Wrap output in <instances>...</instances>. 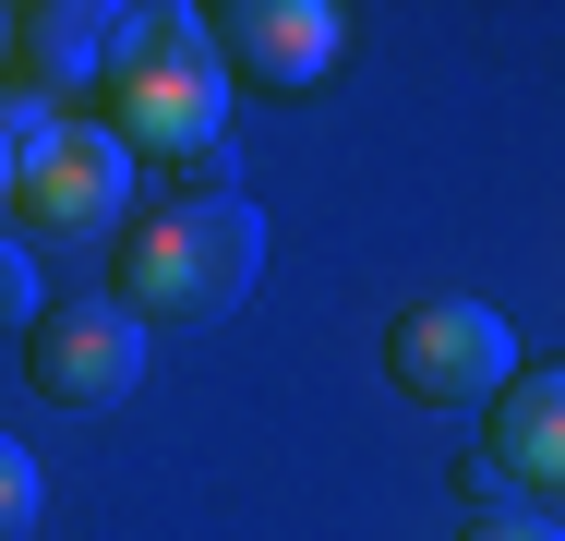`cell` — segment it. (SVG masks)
Listing matches in <instances>:
<instances>
[{
	"label": "cell",
	"instance_id": "obj_9",
	"mask_svg": "<svg viewBox=\"0 0 565 541\" xmlns=\"http://www.w3.org/2000/svg\"><path fill=\"white\" fill-rule=\"evenodd\" d=\"M36 506H49V481H36V457L0 433V541H24V530H36Z\"/></svg>",
	"mask_w": 565,
	"mask_h": 541
},
{
	"label": "cell",
	"instance_id": "obj_13",
	"mask_svg": "<svg viewBox=\"0 0 565 541\" xmlns=\"http://www.w3.org/2000/svg\"><path fill=\"white\" fill-rule=\"evenodd\" d=\"M0 61H12V12H0Z\"/></svg>",
	"mask_w": 565,
	"mask_h": 541
},
{
	"label": "cell",
	"instance_id": "obj_7",
	"mask_svg": "<svg viewBox=\"0 0 565 541\" xmlns=\"http://www.w3.org/2000/svg\"><path fill=\"white\" fill-rule=\"evenodd\" d=\"M132 36H145V12H120V0H36V12H12V61L36 73V97H73V85L109 97Z\"/></svg>",
	"mask_w": 565,
	"mask_h": 541
},
{
	"label": "cell",
	"instance_id": "obj_2",
	"mask_svg": "<svg viewBox=\"0 0 565 541\" xmlns=\"http://www.w3.org/2000/svg\"><path fill=\"white\" fill-rule=\"evenodd\" d=\"M109 132L132 157H205V145H228V61L205 36V12H145L132 61L109 73Z\"/></svg>",
	"mask_w": 565,
	"mask_h": 541
},
{
	"label": "cell",
	"instance_id": "obj_12",
	"mask_svg": "<svg viewBox=\"0 0 565 541\" xmlns=\"http://www.w3.org/2000/svg\"><path fill=\"white\" fill-rule=\"evenodd\" d=\"M0 205H12V132H0Z\"/></svg>",
	"mask_w": 565,
	"mask_h": 541
},
{
	"label": "cell",
	"instance_id": "obj_8",
	"mask_svg": "<svg viewBox=\"0 0 565 541\" xmlns=\"http://www.w3.org/2000/svg\"><path fill=\"white\" fill-rule=\"evenodd\" d=\"M493 469L565 494V361H518V385L493 397Z\"/></svg>",
	"mask_w": 565,
	"mask_h": 541
},
{
	"label": "cell",
	"instance_id": "obj_1",
	"mask_svg": "<svg viewBox=\"0 0 565 541\" xmlns=\"http://www.w3.org/2000/svg\"><path fill=\"white\" fill-rule=\"evenodd\" d=\"M253 265H265V216L241 193H217V205L181 193V205L120 229V314L132 325H217V314H241Z\"/></svg>",
	"mask_w": 565,
	"mask_h": 541
},
{
	"label": "cell",
	"instance_id": "obj_6",
	"mask_svg": "<svg viewBox=\"0 0 565 541\" xmlns=\"http://www.w3.org/2000/svg\"><path fill=\"white\" fill-rule=\"evenodd\" d=\"M205 36H217L228 73H253V85H326V61H338V0H217L205 12Z\"/></svg>",
	"mask_w": 565,
	"mask_h": 541
},
{
	"label": "cell",
	"instance_id": "obj_11",
	"mask_svg": "<svg viewBox=\"0 0 565 541\" xmlns=\"http://www.w3.org/2000/svg\"><path fill=\"white\" fill-rule=\"evenodd\" d=\"M49 301H36V265H24V241H0V325H36Z\"/></svg>",
	"mask_w": 565,
	"mask_h": 541
},
{
	"label": "cell",
	"instance_id": "obj_5",
	"mask_svg": "<svg viewBox=\"0 0 565 541\" xmlns=\"http://www.w3.org/2000/svg\"><path fill=\"white\" fill-rule=\"evenodd\" d=\"M24 373H36V397L49 410H120L132 385H145V325L120 314V301H61V314L24 325Z\"/></svg>",
	"mask_w": 565,
	"mask_h": 541
},
{
	"label": "cell",
	"instance_id": "obj_10",
	"mask_svg": "<svg viewBox=\"0 0 565 541\" xmlns=\"http://www.w3.org/2000/svg\"><path fill=\"white\" fill-rule=\"evenodd\" d=\"M457 541H565L554 518H542V506H518V494H505V506H469V530Z\"/></svg>",
	"mask_w": 565,
	"mask_h": 541
},
{
	"label": "cell",
	"instance_id": "obj_4",
	"mask_svg": "<svg viewBox=\"0 0 565 541\" xmlns=\"http://www.w3.org/2000/svg\"><path fill=\"white\" fill-rule=\"evenodd\" d=\"M12 205L49 241H97L132 205V145L109 120H49V145H24V169H12Z\"/></svg>",
	"mask_w": 565,
	"mask_h": 541
},
{
	"label": "cell",
	"instance_id": "obj_3",
	"mask_svg": "<svg viewBox=\"0 0 565 541\" xmlns=\"http://www.w3.org/2000/svg\"><path fill=\"white\" fill-rule=\"evenodd\" d=\"M385 373L422 410H493L518 385V325L493 314V301H422V314H397V337H385Z\"/></svg>",
	"mask_w": 565,
	"mask_h": 541
}]
</instances>
